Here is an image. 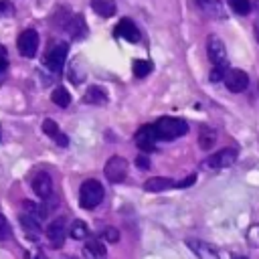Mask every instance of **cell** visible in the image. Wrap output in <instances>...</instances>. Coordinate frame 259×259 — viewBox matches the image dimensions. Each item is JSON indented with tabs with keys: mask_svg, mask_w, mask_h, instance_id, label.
Masks as SVG:
<instances>
[{
	"mask_svg": "<svg viewBox=\"0 0 259 259\" xmlns=\"http://www.w3.org/2000/svg\"><path fill=\"white\" fill-rule=\"evenodd\" d=\"M154 128H156V134H158L160 140H174V138L184 136V134L188 132V123L184 120H180V118L164 116L154 123Z\"/></svg>",
	"mask_w": 259,
	"mask_h": 259,
	"instance_id": "cell-1",
	"label": "cell"
},
{
	"mask_svg": "<svg viewBox=\"0 0 259 259\" xmlns=\"http://www.w3.org/2000/svg\"><path fill=\"white\" fill-rule=\"evenodd\" d=\"M101 200H104V186H101V183L95 178L85 180L81 184V190H79V205L85 211H91Z\"/></svg>",
	"mask_w": 259,
	"mask_h": 259,
	"instance_id": "cell-2",
	"label": "cell"
},
{
	"mask_svg": "<svg viewBox=\"0 0 259 259\" xmlns=\"http://www.w3.org/2000/svg\"><path fill=\"white\" fill-rule=\"evenodd\" d=\"M235 160H237V148H223L202 162V168H207V170H221V168L235 164Z\"/></svg>",
	"mask_w": 259,
	"mask_h": 259,
	"instance_id": "cell-3",
	"label": "cell"
},
{
	"mask_svg": "<svg viewBox=\"0 0 259 259\" xmlns=\"http://www.w3.org/2000/svg\"><path fill=\"white\" fill-rule=\"evenodd\" d=\"M104 174L109 183H122L126 180V174H128V160L123 156H111V158L106 162V168H104Z\"/></svg>",
	"mask_w": 259,
	"mask_h": 259,
	"instance_id": "cell-4",
	"label": "cell"
},
{
	"mask_svg": "<svg viewBox=\"0 0 259 259\" xmlns=\"http://www.w3.org/2000/svg\"><path fill=\"white\" fill-rule=\"evenodd\" d=\"M207 55H209V61L215 67H227V49H225V43L217 35H209Z\"/></svg>",
	"mask_w": 259,
	"mask_h": 259,
	"instance_id": "cell-5",
	"label": "cell"
},
{
	"mask_svg": "<svg viewBox=\"0 0 259 259\" xmlns=\"http://www.w3.org/2000/svg\"><path fill=\"white\" fill-rule=\"evenodd\" d=\"M18 51L20 55H25V57L32 59L37 55V49H39V32L35 29H27V30H22L20 35H18Z\"/></svg>",
	"mask_w": 259,
	"mask_h": 259,
	"instance_id": "cell-6",
	"label": "cell"
},
{
	"mask_svg": "<svg viewBox=\"0 0 259 259\" xmlns=\"http://www.w3.org/2000/svg\"><path fill=\"white\" fill-rule=\"evenodd\" d=\"M67 53H69V47H67L65 43H57L45 55V65H47L51 71H61L65 65V59H67Z\"/></svg>",
	"mask_w": 259,
	"mask_h": 259,
	"instance_id": "cell-7",
	"label": "cell"
},
{
	"mask_svg": "<svg viewBox=\"0 0 259 259\" xmlns=\"http://www.w3.org/2000/svg\"><path fill=\"white\" fill-rule=\"evenodd\" d=\"M225 85H227L229 91L233 93H241L249 85V77L243 69H229L227 75H225Z\"/></svg>",
	"mask_w": 259,
	"mask_h": 259,
	"instance_id": "cell-8",
	"label": "cell"
},
{
	"mask_svg": "<svg viewBox=\"0 0 259 259\" xmlns=\"http://www.w3.org/2000/svg\"><path fill=\"white\" fill-rule=\"evenodd\" d=\"M158 134H156L154 126H142L136 132V146L144 152H152L156 148V142H158Z\"/></svg>",
	"mask_w": 259,
	"mask_h": 259,
	"instance_id": "cell-9",
	"label": "cell"
},
{
	"mask_svg": "<svg viewBox=\"0 0 259 259\" xmlns=\"http://www.w3.org/2000/svg\"><path fill=\"white\" fill-rule=\"evenodd\" d=\"M32 190L39 198H49L53 197V178L47 172H37L32 176Z\"/></svg>",
	"mask_w": 259,
	"mask_h": 259,
	"instance_id": "cell-10",
	"label": "cell"
},
{
	"mask_svg": "<svg viewBox=\"0 0 259 259\" xmlns=\"http://www.w3.org/2000/svg\"><path fill=\"white\" fill-rule=\"evenodd\" d=\"M186 245L190 247V251H193L198 259H221L219 251L211 243H205L200 239H186Z\"/></svg>",
	"mask_w": 259,
	"mask_h": 259,
	"instance_id": "cell-11",
	"label": "cell"
},
{
	"mask_svg": "<svg viewBox=\"0 0 259 259\" xmlns=\"http://www.w3.org/2000/svg\"><path fill=\"white\" fill-rule=\"evenodd\" d=\"M116 32L120 37L126 39V41H130V43H138L140 41V30L136 27V22L130 20V18H122L118 29H116Z\"/></svg>",
	"mask_w": 259,
	"mask_h": 259,
	"instance_id": "cell-12",
	"label": "cell"
},
{
	"mask_svg": "<svg viewBox=\"0 0 259 259\" xmlns=\"http://www.w3.org/2000/svg\"><path fill=\"white\" fill-rule=\"evenodd\" d=\"M172 186H176V183L172 178H166V176H152L144 183L146 193H162V190H168Z\"/></svg>",
	"mask_w": 259,
	"mask_h": 259,
	"instance_id": "cell-13",
	"label": "cell"
},
{
	"mask_svg": "<svg viewBox=\"0 0 259 259\" xmlns=\"http://www.w3.org/2000/svg\"><path fill=\"white\" fill-rule=\"evenodd\" d=\"M197 6L202 10V15L209 16V18H223V4L221 0H195Z\"/></svg>",
	"mask_w": 259,
	"mask_h": 259,
	"instance_id": "cell-14",
	"label": "cell"
},
{
	"mask_svg": "<svg viewBox=\"0 0 259 259\" xmlns=\"http://www.w3.org/2000/svg\"><path fill=\"white\" fill-rule=\"evenodd\" d=\"M47 237L49 241L55 245V247H59L65 239V219L59 217V219H55L53 223H49V227H47Z\"/></svg>",
	"mask_w": 259,
	"mask_h": 259,
	"instance_id": "cell-15",
	"label": "cell"
},
{
	"mask_svg": "<svg viewBox=\"0 0 259 259\" xmlns=\"http://www.w3.org/2000/svg\"><path fill=\"white\" fill-rule=\"evenodd\" d=\"M65 30L71 35V39H83L87 35V25H85V18L83 16H73L69 22H67Z\"/></svg>",
	"mask_w": 259,
	"mask_h": 259,
	"instance_id": "cell-16",
	"label": "cell"
},
{
	"mask_svg": "<svg viewBox=\"0 0 259 259\" xmlns=\"http://www.w3.org/2000/svg\"><path fill=\"white\" fill-rule=\"evenodd\" d=\"M91 8L95 10L99 16H104V18L114 16L116 10H118L116 0H91Z\"/></svg>",
	"mask_w": 259,
	"mask_h": 259,
	"instance_id": "cell-17",
	"label": "cell"
},
{
	"mask_svg": "<svg viewBox=\"0 0 259 259\" xmlns=\"http://www.w3.org/2000/svg\"><path fill=\"white\" fill-rule=\"evenodd\" d=\"M215 142H217V132L209 126H202L200 134H198V146L202 150H211L213 146H215Z\"/></svg>",
	"mask_w": 259,
	"mask_h": 259,
	"instance_id": "cell-18",
	"label": "cell"
},
{
	"mask_svg": "<svg viewBox=\"0 0 259 259\" xmlns=\"http://www.w3.org/2000/svg\"><path fill=\"white\" fill-rule=\"evenodd\" d=\"M106 99H107L106 91H104L101 87H97V85L89 87V89H87V93L83 95V101H85V104H93V106H97V104H106Z\"/></svg>",
	"mask_w": 259,
	"mask_h": 259,
	"instance_id": "cell-19",
	"label": "cell"
},
{
	"mask_svg": "<svg viewBox=\"0 0 259 259\" xmlns=\"http://www.w3.org/2000/svg\"><path fill=\"white\" fill-rule=\"evenodd\" d=\"M51 99H53V104L55 106H59V107H67L71 104V93L67 91L65 87H57L55 91L51 93Z\"/></svg>",
	"mask_w": 259,
	"mask_h": 259,
	"instance_id": "cell-20",
	"label": "cell"
},
{
	"mask_svg": "<svg viewBox=\"0 0 259 259\" xmlns=\"http://www.w3.org/2000/svg\"><path fill=\"white\" fill-rule=\"evenodd\" d=\"M152 69H154V65H152V61H146V59H136L134 61V65H132V71H134V75L136 77H146L148 73H152Z\"/></svg>",
	"mask_w": 259,
	"mask_h": 259,
	"instance_id": "cell-21",
	"label": "cell"
},
{
	"mask_svg": "<svg viewBox=\"0 0 259 259\" xmlns=\"http://www.w3.org/2000/svg\"><path fill=\"white\" fill-rule=\"evenodd\" d=\"M227 2H229L233 13H237L241 16L249 15V10H251V0H227Z\"/></svg>",
	"mask_w": 259,
	"mask_h": 259,
	"instance_id": "cell-22",
	"label": "cell"
},
{
	"mask_svg": "<svg viewBox=\"0 0 259 259\" xmlns=\"http://www.w3.org/2000/svg\"><path fill=\"white\" fill-rule=\"evenodd\" d=\"M85 249L91 253L93 257H104V255H106V245L101 243L99 239H87Z\"/></svg>",
	"mask_w": 259,
	"mask_h": 259,
	"instance_id": "cell-23",
	"label": "cell"
},
{
	"mask_svg": "<svg viewBox=\"0 0 259 259\" xmlns=\"http://www.w3.org/2000/svg\"><path fill=\"white\" fill-rule=\"evenodd\" d=\"M87 235H89V229H87V225L83 221H75L71 225V237L73 239L81 241V239H87Z\"/></svg>",
	"mask_w": 259,
	"mask_h": 259,
	"instance_id": "cell-24",
	"label": "cell"
},
{
	"mask_svg": "<svg viewBox=\"0 0 259 259\" xmlns=\"http://www.w3.org/2000/svg\"><path fill=\"white\" fill-rule=\"evenodd\" d=\"M20 225L27 231H35V233L41 231V223H39V219L35 215H27V213H25V215H20Z\"/></svg>",
	"mask_w": 259,
	"mask_h": 259,
	"instance_id": "cell-25",
	"label": "cell"
},
{
	"mask_svg": "<svg viewBox=\"0 0 259 259\" xmlns=\"http://www.w3.org/2000/svg\"><path fill=\"white\" fill-rule=\"evenodd\" d=\"M43 132L47 134V136H51V138H57L59 136V126H57V122H53V120H45L43 122Z\"/></svg>",
	"mask_w": 259,
	"mask_h": 259,
	"instance_id": "cell-26",
	"label": "cell"
},
{
	"mask_svg": "<svg viewBox=\"0 0 259 259\" xmlns=\"http://www.w3.org/2000/svg\"><path fill=\"white\" fill-rule=\"evenodd\" d=\"M10 235H13V229H10L8 219L4 215H0V241L10 239Z\"/></svg>",
	"mask_w": 259,
	"mask_h": 259,
	"instance_id": "cell-27",
	"label": "cell"
},
{
	"mask_svg": "<svg viewBox=\"0 0 259 259\" xmlns=\"http://www.w3.org/2000/svg\"><path fill=\"white\" fill-rule=\"evenodd\" d=\"M247 241L253 247H259V225H251L249 231H247Z\"/></svg>",
	"mask_w": 259,
	"mask_h": 259,
	"instance_id": "cell-28",
	"label": "cell"
},
{
	"mask_svg": "<svg viewBox=\"0 0 259 259\" xmlns=\"http://www.w3.org/2000/svg\"><path fill=\"white\" fill-rule=\"evenodd\" d=\"M107 243H118L120 241V231L118 229H114V227H107L106 231H104V235H101Z\"/></svg>",
	"mask_w": 259,
	"mask_h": 259,
	"instance_id": "cell-29",
	"label": "cell"
},
{
	"mask_svg": "<svg viewBox=\"0 0 259 259\" xmlns=\"http://www.w3.org/2000/svg\"><path fill=\"white\" fill-rule=\"evenodd\" d=\"M225 75H227V73H225V67H215L209 77H211L213 83H217V81H225Z\"/></svg>",
	"mask_w": 259,
	"mask_h": 259,
	"instance_id": "cell-30",
	"label": "cell"
},
{
	"mask_svg": "<svg viewBox=\"0 0 259 259\" xmlns=\"http://www.w3.org/2000/svg\"><path fill=\"white\" fill-rule=\"evenodd\" d=\"M136 166L142 168V170H148V168H150V160L142 154V156H138V158H136Z\"/></svg>",
	"mask_w": 259,
	"mask_h": 259,
	"instance_id": "cell-31",
	"label": "cell"
},
{
	"mask_svg": "<svg viewBox=\"0 0 259 259\" xmlns=\"http://www.w3.org/2000/svg\"><path fill=\"white\" fill-rule=\"evenodd\" d=\"M195 180H197V176H195V174H190L188 178H184V180H180V183H176V188H186V186H190V184H195Z\"/></svg>",
	"mask_w": 259,
	"mask_h": 259,
	"instance_id": "cell-32",
	"label": "cell"
},
{
	"mask_svg": "<svg viewBox=\"0 0 259 259\" xmlns=\"http://www.w3.org/2000/svg\"><path fill=\"white\" fill-rule=\"evenodd\" d=\"M0 13H2V15H13V4L4 2V0H2V2H0Z\"/></svg>",
	"mask_w": 259,
	"mask_h": 259,
	"instance_id": "cell-33",
	"label": "cell"
},
{
	"mask_svg": "<svg viewBox=\"0 0 259 259\" xmlns=\"http://www.w3.org/2000/svg\"><path fill=\"white\" fill-rule=\"evenodd\" d=\"M55 142H57L59 146H63V148H67V146H69V138H67V136H63V134H59V136L55 138Z\"/></svg>",
	"mask_w": 259,
	"mask_h": 259,
	"instance_id": "cell-34",
	"label": "cell"
},
{
	"mask_svg": "<svg viewBox=\"0 0 259 259\" xmlns=\"http://www.w3.org/2000/svg\"><path fill=\"white\" fill-rule=\"evenodd\" d=\"M4 59H6V49L0 45V61H4Z\"/></svg>",
	"mask_w": 259,
	"mask_h": 259,
	"instance_id": "cell-35",
	"label": "cell"
},
{
	"mask_svg": "<svg viewBox=\"0 0 259 259\" xmlns=\"http://www.w3.org/2000/svg\"><path fill=\"white\" fill-rule=\"evenodd\" d=\"M6 65H8V61L4 59V61H0V73H2L4 69H6Z\"/></svg>",
	"mask_w": 259,
	"mask_h": 259,
	"instance_id": "cell-36",
	"label": "cell"
},
{
	"mask_svg": "<svg viewBox=\"0 0 259 259\" xmlns=\"http://www.w3.org/2000/svg\"><path fill=\"white\" fill-rule=\"evenodd\" d=\"M253 6H255V13L259 15V0H253Z\"/></svg>",
	"mask_w": 259,
	"mask_h": 259,
	"instance_id": "cell-37",
	"label": "cell"
},
{
	"mask_svg": "<svg viewBox=\"0 0 259 259\" xmlns=\"http://www.w3.org/2000/svg\"><path fill=\"white\" fill-rule=\"evenodd\" d=\"M255 39L259 41V22H257V25H255Z\"/></svg>",
	"mask_w": 259,
	"mask_h": 259,
	"instance_id": "cell-38",
	"label": "cell"
},
{
	"mask_svg": "<svg viewBox=\"0 0 259 259\" xmlns=\"http://www.w3.org/2000/svg\"><path fill=\"white\" fill-rule=\"evenodd\" d=\"M231 259H247V257H245V255H233Z\"/></svg>",
	"mask_w": 259,
	"mask_h": 259,
	"instance_id": "cell-39",
	"label": "cell"
},
{
	"mask_svg": "<svg viewBox=\"0 0 259 259\" xmlns=\"http://www.w3.org/2000/svg\"><path fill=\"white\" fill-rule=\"evenodd\" d=\"M0 140H2V128H0Z\"/></svg>",
	"mask_w": 259,
	"mask_h": 259,
	"instance_id": "cell-40",
	"label": "cell"
},
{
	"mask_svg": "<svg viewBox=\"0 0 259 259\" xmlns=\"http://www.w3.org/2000/svg\"><path fill=\"white\" fill-rule=\"evenodd\" d=\"M97 259H101V257H97Z\"/></svg>",
	"mask_w": 259,
	"mask_h": 259,
	"instance_id": "cell-41",
	"label": "cell"
}]
</instances>
